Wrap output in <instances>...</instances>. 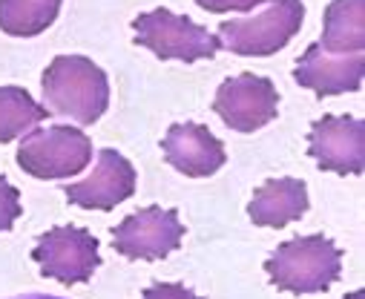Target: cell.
I'll return each mask as SVG.
<instances>
[{
	"label": "cell",
	"instance_id": "13",
	"mask_svg": "<svg viewBox=\"0 0 365 299\" xmlns=\"http://www.w3.org/2000/svg\"><path fill=\"white\" fill-rule=\"evenodd\" d=\"M308 213V187L299 178H270L256 187L247 216L256 228H288Z\"/></svg>",
	"mask_w": 365,
	"mask_h": 299
},
{
	"label": "cell",
	"instance_id": "17",
	"mask_svg": "<svg viewBox=\"0 0 365 299\" xmlns=\"http://www.w3.org/2000/svg\"><path fill=\"white\" fill-rule=\"evenodd\" d=\"M21 213H24V208H21V190L0 176V233L12 230L15 222L21 219Z\"/></svg>",
	"mask_w": 365,
	"mask_h": 299
},
{
	"label": "cell",
	"instance_id": "20",
	"mask_svg": "<svg viewBox=\"0 0 365 299\" xmlns=\"http://www.w3.org/2000/svg\"><path fill=\"white\" fill-rule=\"evenodd\" d=\"M9 299H63V296H52V293H18Z\"/></svg>",
	"mask_w": 365,
	"mask_h": 299
},
{
	"label": "cell",
	"instance_id": "19",
	"mask_svg": "<svg viewBox=\"0 0 365 299\" xmlns=\"http://www.w3.org/2000/svg\"><path fill=\"white\" fill-rule=\"evenodd\" d=\"M205 12L213 15H225V12H253L256 6H262L264 0H196Z\"/></svg>",
	"mask_w": 365,
	"mask_h": 299
},
{
	"label": "cell",
	"instance_id": "9",
	"mask_svg": "<svg viewBox=\"0 0 365 299\" xmlns=\"http://www.w3.org/2000/svg\"><path fill=\"white\" fill-rule=\"evenodd\" d=\"M308 156L319 170L359 176L365 170V121L354 116H325L311 124Z\"/></svg>",
	"mask_w": 365,
	"mask_h": 299
},
{
	"label": "cell",
	"instance_id": "21",
	"mask_svg": "<svg viewBox=\"0 0 365 299\" xmlns=\"http://www.w3.org/2000/svg\"><path fill=\"white\" fill-rule=\"evenodd\" d=\"M345 299H365V290H354V293H348Z\"/></svg>",
	"mask_w": 365,
	"mask_h": 299
},
{
	"label": "cell",
	"instance_id": "15",
	"mask_svg": "<svg viewBox=\"0 0 365 299\" xmlns=\"http://www.w3.org/2000/svg\"><path fill=\"white\" fill-rule=\"evenodd\" d=\"M49 110L38 104L24 86H0V144H9L35 130Z\"/></svg>",
	"mask_w": 365,
	"mask_h": 299
},
{
	"label": "cell",
	"instance_id": "14",
	"mask_svg": "<svg viewBox=\"0 0 365 299\" xmlns=\"http://www.w3.org/2000/svg\"><path fill=\"white\" fill-rule=\"evenodd\" d=\"M319 46L331 55L365 52V0H331L322 18Z\"/></svg>",
	"mask_w": 365,
	"mask_h": 299
},
{
	"label": "cell",
	"instance_id": "11",
	"mask_svg": "<svg viewBox=\"0 0 365 299\" xmlns=\"http://www.w3.org/2000/svg\"><path fill=\"white\" fill-rule=\"evenodd\" d=\"M164 158L173 170L185 173L190 178H207L219 173L227 161L222 138L210 133V127L187 121V124H173L161 141Z\"/></svg>",
	"mask_w": 365,
	"mask_h": 299
},
{
	"label": "cell",
	"instance_id": "12",
	"mask_svg": "<svg viewBox=\"0 0 365 299\" xmlns=\"http://www.w3.org/2000/svg\"><path fill=\"white\" fill-rule=\"evenodd\" d=\"M365 78V55L351 52V55H331L319 44H311L305 55L297 61L294 81L319 98L325 95H342V92H356Z\"/></svg>",
	"mask_w": 365,
	"mask_h": 299
},
{
	"label": "cell",
	"instance_id": "10",
	"mask_svg": "<svg viewBox=\"0 0 365 299\" xmlns=\"http://www.w3.org/2000/svg\"><path fill=\"white\" fill-rule=\"evenodd\" d=\"M135 167L113 147L98 150L96 170L83 181L63 184L66 198L83 211H113L135 193Z\"/></svg>",
	"mask_w": 365,
	"mask_h": 299
},
{
	"label": "cell",
	"instance_id": "7",
	"mask_svg": "<svg viewBox=\"0 0 365 299\" xmlns=\"http://www.w3.org/2000/svg\"><path fill=\"white\" fill-rule=\"evenodd\" d=\"M213 113L236 133H256L279 116V92L270 78L242 72L222 81L213 98Z\"/></svg>",
	"mask_w": 365,
	"mask_h": 299
},
{
	"label": "cell",
	"instance_id": "5",
	"mask_svg": "<svg viewBox=\"0 0 365 299\" xmlns=\"http://www.w3.org/2000/svg\"><path fill=\"white\" fill-rule=\"evenodd\" d=\"M135 44L150 49L161 61H213L219 52L216 35H210L205 26L193 24L187 15H175L170 9H153L133 21Z\"/></svg>",
	"mask_w": 365,
	"mask_h": 299
},
{
	"label": "cell",
	"instance_id": "18",
	"mask_svg": "<svg viewBox=\"0 0 365 299\" xmlns=\"http://www.w3.org/2000/svg\"><path fill=\"white\" fill-rule=\"evenodd\" d=\"M141 299H202L199 293H193L187 285L181 282H153Z\"/></svg>",
	"mask_w": 365,
	"mask_h": 299
},
{
	"label": "cell",
	"instance_id": "3",
	"mask_svg": "<svg viewBox=\"0 0 365 299\" xmlns=\"http://www.w3.org/2000/svg\"><path fill=\"white\" fill-rule=\"evenodd\" d=\"M253 18H236L219 24V49L245 58H267L285 49L302 29L305 6L302 0H264L253 9Z\"/></svg>",
	"mask_w": 365,
	"mask_h": 299
},
{
	"label": "cell",
	"instance_id": "4",
	"mask_svg": "<svg viewBox=\"0 0 365 299\" xmlns=\"http://www.w3.org/2000/svg\"><path fill=\"white\" fill-rule=\"evenodd\" d=\"M93 161V141L78 127L52 124L43 130H29L18 147V167L43 181H61L78 176Z\"/></svg>",
	"mask_w": 365,
	"mask_h": 299
},
{
	"label": "cell",
	"instance_id": "16",
	"mask_svg": "<svg viewBox=\"0 0 365 299\" xmlns=\"http://www.w3.org/2000/svg\"><path fill=\"white\" fill-rule=\"evenodd\" d=\"M61 12V0H0V29L12 38L46 32Z\"/></svg>",
	"mask_w": 365,
	"mask_h": 299
},
{
	"label": "cell",
	"instance_id": "1",
	"mask_svg": "<svg viewBox=\"0 0 365 299\" xmlns=\"http://www.w3.org/2000/svg\"><path fill=\"white\" fill-rule=\"evenodd\" d=\"M46 110L72 118V124H96L110 107L107 72L86 55H58L41 75Z\"/></svg>",
	"mask_w": 365,
	"mask_h": 299
},
{
	"label": "cell",
	"instance_id": "8",
	"mask_svg": "<svg viewBox=\"0 0 365 299\" xmlns=\"http://www.w3.org/2000/svg\"><path fill=\"white\" fill-rule=\"evenodd\" d=\"M187 228L173 208H144L113 228V248L127 259H167L181 248Z\"/></svg>",
	"mask_w": 365,
	"mask_h": 299
},
{
	"label": "cell",
	"instance_id": "6",
	"mask_svg": "<svg viewBox=\"0 0 365 299\" xmlns=\"http://www.w3.org/2000/svg\"><path fill=\"white\" fill-rule=\"evenodd\" d=\"M32 259L38 262L41 273L46 279H55L66 288L89 282L101 265L98 256V239L75 225L66 228H52L38 236L32 248Z\"/></svg>",
	"mask_w": 365,
	"mask_h": 299
},
{
	"label": "cell",
	"instance_id": "2",
	"mask_svg": "<svg viewBox=\"0 0 365 299\" xmlns=\"http://www.w3.org/2000/svg\"><path fill=\"white\" fill-rule=\"evenodd\" d=\"M270 285L288 293H322L342 276V250L322 233L282 242L264 262Z\"/></svg>",
	"mask_w": 365,
	"mask_h": 299
}]
</instances>
